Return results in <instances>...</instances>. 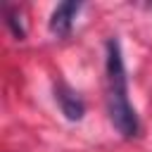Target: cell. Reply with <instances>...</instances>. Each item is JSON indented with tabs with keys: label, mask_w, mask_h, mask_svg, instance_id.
I'll return each mask as SVG.
<instances>
[{
	"label": "cell",
	"mask_w": 152,
	"mask_h": 152,
	"mask_svg": "<svg viewBox=\"0 0 152 152\" xmlns=\"http://www.w3.org/2000/svg\"><path fill=\"white\" fill-rule=\"evenodd\" d=\"M107 112L112 126L124 138H135L140 131L138 114L128 100V81L121 45L116 38L107 40Z\"/></svg>",
	"instance_id": "1"
},
{
	"label": "cell",
	"mask_w": 152,
	"mask_h": 152,
	"mask_svg": "<svg viewBox=\"0 0 152 152\" xmlns=\"http://www.w3.org/2000/svg\"><path fill=\"white\" fill-rule=\"evenodd\" d=\"M55 97H57V102H59L62 114H64L69 121H81V119H83L86 104H83V100H81L64 81H59V83L55 86Z\"/></svg>",
	"instance_id": "2"
},
{
	"label": "cell",
	"mask_w": 152,
	"mask_h": 152,
	"mask_svg": "<svg viewBox=\"0 0 152 152\" xmlns=\"http://www.w3.org/2000/svg\"><path fill=\"white\" fill-rule=\"evenodd\" d=\"M78 10H81V2H59L50 14V31L55 36H69Z\"/></svg>",
	"instance_id": "3"
},
{
	"label": "cell",
	"mask_w": 152,
	"mask_h": 152,
	"mask_svg": "<svg viewBox=\"0 0 152 152\" xmlns=\"http://www.w3.org/2000/svg\"><path fill=\"white\" fill-rule=\"evenodd\" d=\"M5 21H7V26H10V31L14 33V38H19V40H24V36H26V31H24V26H21V19H19V12H14L12 7H5Z\"/></svg>",
	"instance_id": "4"
}]
</instances>
